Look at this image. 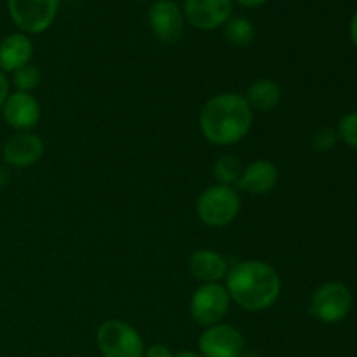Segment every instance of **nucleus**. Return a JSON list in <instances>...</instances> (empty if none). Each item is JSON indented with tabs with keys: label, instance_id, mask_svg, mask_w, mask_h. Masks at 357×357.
I'll list each match as a JSON object with an SVG mask.
<instances>
[{
	"label": "nucleus",
	"instance_id": "1",
	"mask_svg": "<svg viewBox=\"0 0 357 357\" xmlns=\"http://www.w3.org/2000/svg\"><path fill=\"white\" fill-rule=\"evenodd\" d=\"M199 126L202 136L209 143L229 146L239 143L250 132L253 126V110L243 94H216L202 108Z\"/></svg>",
	"mask_w": 357,
	"mask_h": 357
},
{
	"label": "nucleus",
	"instance_id": "2",
	"mask_svg": "<svg viewBox=\"0 0 357 357\" xmlns=\"http://www.w3.org/2000/svg\"><path fill=\"white\" fill-rule=\"evenodd\" d=\"M225 278L230 298L239 307L253 312L274 305L281 293L278 272L265 261H239L227 272Z\"/></svg>",
	"mask_w": 357,
	"mask_h": 357
},
{
	"label": "nucleus",
	"instance_id": "3",
	"mask_svg": "<svg viewBox=\"0 0 357 357\" xmlns=\"http://www.w3.org/2000/svg\"><path fill=\"white\" fill-rule=\"evenodd\" d=\"M241 209V197L230 185H215L197 199V215L209 227H227L236 220Z\"/></svg>",
	"mask_w": 357,
	"mask_h": 357
},
{
	"label": "nucleus",
	"instance_id": "4",
	"mask_svg": "<svg viewBox=\"0 0 357 357\" xmlns=\"http://www.w3.org/2000/svg\"><path fill=\"white\" fill-rule=\"evenodd\" d=\"M96 342L103 357H143L145 354V345L138 331L117 319L101 324Z\"/></svg>",
	"mask_w": 357,
	"mask_h": 357
},
{
	"label": "nucleus",
	"instance_id": "5",
	"mask_svg": "<svg viewBox=\"0 0 357 357\" xmlns=\"http://www.w3.org/2000/svg\"><path fill=\"white\" fill-rule=\"evenodd\" d=\"M352 309V293L342 282H326L314 291L310 298V314L317 321L335 324L344 321Z\"/></svg>",
	"mask_w": 357,
	"mask_h": 357
},
{
	"label": "nucleus",
	"instance_id": "6",
	"mask_svg": "<svg viewBox=\"0 0 357 357\" xmlns=\"http://www.w3.org/2000/svg\"><path fill=\"white\" fill-rule=\"evenodd\" d=\"M232 298L220 282H206L194 293L190 302V314L201 326H215L229 312Z\"/></svg>",
	"mask_w": 357,
	"mask_h": 357
},
{
	"label": "nucleus",
	"instance_id": "7",
	"mask_svg": "<svg viewBox=\"0 0 357 357\" xmlns=\"http://www.w3.org/2000/svg\"><path fill=\"white\" fill-rule=\"evenodd\" d=\"M59 0H7L14 23L28 33H42L54 21Z\"/></svg>",
	"mask_w": 357,
	"mask_h": 357
},
{
	"label": "nucleus",
	"instance_id": "8",
	"mask_svg": "<svg viewBox=\"0 0 357 357\" xmlns=\"http://www.w3.org/2000/svg\"><path fill=\"white\" fill-rule=\"evenodd\" d=\"M199 351L202 357H243L244 338L234 326L218 323L201 335Z\"/></svg>",
	"mask_w": 357,
	"mask_h": 357
},
{
	"label": "nucleus",
	"instance_id": "9",
	"mask_svg": "<svg viewBox=\"0 0 357 357\" xmlns=\"http://www.w3.org/2000/svg\"><path fill=\"white\" fill-rule=\"evenodd\" d=\"M149 21L160 42L174 44L183 35V14L173 0H157L149 10Z\"/></svg>",
	"mask_w": 357,
	"mask_h": 357
},
{
	"label": "nucleus",
	"instance_id": "10",
	"mask_svg": "<svg viewBox=\"0 0 357 357\" xmlns=\"http://www.w3.org/2000/svg\"><path fill=\"white\" fill-rule=\"evenodd\" d=\"M3 121L16 129L17 132H26L38 124L40 121V105L30 93L9 94L2 107Z\"/></svg>",
	"mask_w": 357,
	"mask_h": 357
},
{
	"label": "nucleus",
	"instance_id": "11",
	"mask_svg": "<svg viewBox=\"0 0 357 357\" xmlns=\"http://www.w3.org/2000/svg\"><path fill=\"white\" fill-rule=\"evenodd\" d=\"M232 14V0H185V16L199 30H215Z\"/></svg>",
	"mask_w": 357,
	"mask_h": 357
},
{
	"label": "nucleus",
	"instance_id": "12",
	"mask_svg": "<svg viewBox=\"0 0 357 357\" xmlns=\"http://www.w3.org/2000/svg\"><path fill=\"white\" fill-rule=\"evenodd\" d=\"M42 153H44L42 139L28 131L16 132L14 136H10L2 150L3 162L10 167H17V169L33 166L35 162L40 160Z\"/></svg>",
	"mask_w": 357,
	"mask_h": 357
},
{
	"label": "nucleus",
	"instance_id": "13",
	"mask_svg": "<svg viewBox=\"0 0 357 357\" xmlns=\"http://www.w3.org/2000/svg\"><path fill=\"white\" fill-rule=\"evenodd\" d=\"M278 167L271 160H255L243 169L237 187L253 195H265L278 185Z\"/></svg>",
	"mask_w": 357,
	"mask_h": 357
},
{
	"label": "nucleus",
	"instance_id": "14",
	"mask_svg": "<svg viewBox=\"0 0 357 357\" xmlns=\"http://www.w3.org/2000/svg\"><path fill=\"white\" fill-rule=\"evenodd\" d=\"M33 54L31 40L23 33H10L0 42V72H16L30 63Z\"/></svg>",
	"mask_w": 357,
	"mask_h": 357
},
{
	"label": "nucleus",
	"instance_id": "15",
	"mask_svg": "<svg viewBox=\"0 0 357 357\" xmlns=\"http://www.w3.org/2000/svg\"><path fill=\"white\" fill-rule=\"evenodd\" d=\"M190 271L199 281L220 282L229 272L227 260L213 250H199L190 257Z\"/></svg>",
	"mask_w": 357,
	"mask_h": 357
},
{
	"label": "nucleus",
	"instance_id": "16",
	"mask_svg": "<svg viewBox=\"0 0 357 357\" xmlns=\"http://www.w3.org/2000/svg\"><path fill=\"white\" fill-rule=\"evenodd\" d=\"M246 101L251 107V110L271 112L281 103L282 91L275 80L271 79H258L248 87Z\"/></svg>",
	"mask_w": 357,
	"mask_h": 357
},
{
	"label": "nucleus",
	"instance_id": "17",
	"mask_svg": "<svg viewBox=\"0 0 357 357\" xmlns=\"http://www.w3.org/2000/svg\"><path fill=\"white\" fill-rule=\"evenodd\" d=\"M225 37L227 40L237 47H248L255 40V26L246 17L237 16L230 17L225 23Z\"/></svg>",
	"mask_w": 357,
	"mask_h": 357
},
{
	"label": "nucleus",
	"instance_id": "18",
	"mask_svg": "<svg viewBox=\"0 0 357 357\" xmlns=\"http://www.w3.org/2000/svg\"><path fill=\"white\" fill-rule=\"evenodd\" d=\"M215 178L220 181V185H237L241 174H243V164L237 157L234 155H222L216 159L215 167H213Z\"/></svg>",
	"mask_w": 357,
	"mask_h": 357
},
{
	"label": "nucleus",
	"instance_id": "19",
	"mask_svg": "<svg viewBox=\"0 0 357 357\" xmlns=\"http://www.w3.org/2000/svg\"><path fill=\"white\" fill-rule=\"evenodd\" d=\"M40 68L37 65H33V63H26V65L21 66V68H17L14 72V86L21 93H30V91H33L40 84Z\"/></svg>",
	"mask_w": 357,
	"mask_h": 357
},
{
	"label": "nucleus",
	"instance_id": "20",
	"mask_svg": "<svg viewBox=\"0 0 357 357\" xmlns=\"http://www.w3.org/2000/svg\"><path fill=\"white\" fill-rule=\"evenodd\" d=\"M338 136L351 149L357 150V112H351L345 117H342L340 124H338Z\"/></svg>",
	"mask_w": 357,
	"mask_h": 357
},
{
	"label": "nucleus",
	"instance_id": "21",
	"mask_svg": "<svg viewBox=\"0 0 357 357\" xmlns=\"http://www.w3.org/2000/svg\"><path fill=\"white\" fill-rule=\"evenodd\" d=\"M338 135L331 128L324 126V128H319L312 136V146L317 152H328L335 146L337 143Z\"/></svg>",
	"mask_w": 357,
	"mask_h": 357
},
{
	"label": "nucleus",
	"instance_id": "22",
	"mask_svg": "<svg viewBox=\"0 0 357 357\" xmlns=\"http://www.w3.org/2000/svg\"><path fill=\"white\" fill-rule=\"evenodd\" d=\"M146 357H173V352L162 344H153L150 345L146 351Z\"/></svg>",
	"mask_w": 357,
	"mask_h": 357
},
{
	"label": "nucleus",
	"instance_id": "23",
	"mask_svg": "<svg viewBox=\"0 0 357 357\" xmlns=\"http://www.w3.org/2000/svg\"><path fill=\"white\" fill-rule=\"evenodd\" d=\"M7 96H9V82H7L3 72H0V110H2L3 103H6Z\"/></svg>",
	"mask_w": 357,
	"mask_h": 357
},
{
	"label": "nucleus",
	"instance_id": "24",
	"mask_svg": "<svg viewBox=\"0 0 357 357\" xmlns=\"http://www.w3.org/2000/svg\"><path fill=\"white\" fill-rule=\"evenodd\" d=\"M9 181V171L6 166H0V188H3Z\"/></svg>",
	"mask_w": 357,
	"mask_h": 357
},
{
	"label": "nucleus",
	"instance_id": "25",
	"mask_svg": "<svg viewBox=\"0 0 357 357\" xmlns=\"http://www.w3.org/2000/svg\"><path fill=\"white\" fill-rule=\"evenodd\" d=\"M237 2L244 7H258V6H264L267 0H237Z\"/></svg>",
	"mask_w": 357,
	"mask_h": 357
},
{
	"label": "nucleus",
	"instance_id": "26",
	"mask_svg": "<svg viewBox=\"0 0 357 357\" xmlns=\"http://www.w3.org/2000/svg\"><path fill=\"white\" fill-rule=\"evenodd\" d=\"M351 38L357 47V13L354 14V17H352L351 21Z\"/></svg>",
	"mask_w": 357,
	"mask_h": 357
},
{
	"label": "nucleus",
	"instance_id": "27",
	"mask_svg": "<svg viewBox=\"0 0 357 357\" xmlns=\"http://www.w3.org/2000/svg\"><path fill=\"white\" fill-rule=\"evenodd\" d=\"M173 357H202V356H199L197 352H192V351H181L178 352V354H174Z\"/></svg>",
	"mask_w": 357,
	"mask_h": 357
},
{
	"label": "nucleus",
	"instance_id": "28",
	"mask_svg": "<svg viewBox=\"0 0 357 357\" xmlns=\"http://www.w3.org/2000/svg\"><path fill=\"white\" fill-rule=\"evenodd\" d=\"M243 357H253V356H243Z\"/></svg>",
	"mask_w": 357,
	"mask_h": 357
}]
</instances>
